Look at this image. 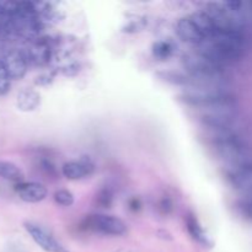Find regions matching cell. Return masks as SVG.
Instances as JSON below:
<instances>
[{"label":"cell","mask_w":252,"mask_h":252,"mask_svg":"<svg viewBox=\"0 0 252 252\" xmlns=\"http://www.w3.org/2000/svg\"><path fill=\"white\" fill-rule=\"evenodd\" d=\"M181 101L192 107L203 110H233L235 106V97L228 90H206L189 91L180 96Z\"/></svg>","instance_id":"cell-1"},{"label":"cell","mask_w":252,"mask_h":252,"mask_svg":"<svg viewBox=\"0 0 252 252\" xmlns=\"http://www.w3.org/2000/svg\"><path fill=\"white\" fill-rule=\"evenodd\" d=\"M241 208L246 217L252 219V187L244 192V198L241 199Z\"/></svg>","instance_id":"cell-16"},{"label":"cell","mask_w":252,"mask_h":252,"mask_svg":"<svg viewBox=\"0 0 252 252\" xmlns=\"http://www.w3.org/2000/svg\"><path fill=\"white\" fill-rule=\"evenodd\" d=\"M94 164L88 158H83L80 160L68 161L63 165V175L68 180H80L88 176L93 172Z\"/></svg>","instance_id":"cell-8"},{"label":"cell","mask_w":252,"mask_h":252,"mask_svg":"<svg viewBox=\"0 0 252 252\" xmlns=\"http://www.w3.org/2000/svg\"><path fill=\"white\" fill-rule=\"evenodd\" d=\"M10 76L7 75L6 70H5L2 62H0V95H4L9 91L10 89Z\"/></svg>","instance_id":"cell-17"},{"label":"cell","mask_w":252,"mask_h":252,"mask_svg":"<svg viewBox=\"0 0 252 252\" xmlns=\"http://www.w3.org/2000/svg\"><path fill=\"white\" fill-rule=\"evenodd\" d=\"M30 58L37 64H44L49 59V48L47 44L38 42L30 51Z\"/></svg>","instance_id":"cell-13"},{"label":"cell","mask_w":252,"mask_h":252,"mask_svg":"<svg viewBox=\"0 0 252 252\" xmlns=\"http://www.w3.org/2000/svg\"><path fill=\"white\" fill-rule=\"evenodd\" d=\"M4 252H22V251H21V249L17 248L16 245H10V246H7L6 250H5Z\"/></svg>","instance_id":"cell-18"},{"label":"cell","mask_w":252,"mask_h":252,"mask_svg":"<svg viewBox=\"0 0 252 252\" xmlns=\"http://www.w3.org/2000/svg\"><path fill=\"white\" fill-rule=\"evenodd\" d=\"M39 102H41L39 95L31 89H24L17 94L16 105L20 111H24V112L34 111L39 106Z\"/></svg>","instance_id":"cell-10"},{"label":"cell","mask_w":252,"mask_h":252,"mask_svg":"<svg viewBox=\"0 0 252 252\" xmlns=\"http://www.w3.org/2000/svg\"><path fill=\"white\" fill-rule=\"evenodd\" d=\"M2 65L11 80H19L24 78L27 71V58L21 51L12 49L5 54Z\"/></svg>","instance_id":"cell-5"},{"label":"cell","mask_w":252,"mask_h":252,"mask_svg":"<svg viewBox=\"0 0 252 252\" xmlns=\"http://www.w3.org/2000/svg\"><path fill=\"white\" fill-rule=\"evenodd\" d=\"M89 224L93 229L106 234V235L121 236L127 233V225L122 219L107 214H95L89 219Z\"/></svg>","instance_id":"cell-4"},{"label":"cell","mask_w":252,"mask_h":252,"mask_svg":"<svg viewBox=\"0 0 252 252\" xmlns=\"http://www.w3.org/2000/svg\"><path fill=\"white\" fill-rule=\"evenodd\" d=\"M0 177H2V179L5 180H9V181L20 184V182H22V180H24L25 175L17 165L12 164V162L1 161V160H0Z\"/></svg>","instance_id":"cell-12"},{"label":"cell","mask_w":252,"mask_h":252,"mask_svg":"<svg viewBox=\"0 0 252 252\" xmlns=\"http://www.w3.org/2000/svg\"><path fill=\"white\" fill-rule=\"evenodd\" d=\"M186 224L187 229H189V233L191 234V236L197 241V243L203 245L204 248H212V246H213L212 239L209 238V235L206 233L203 226L201 225L198 219H197L193 214H189V216H187Z\"/></svg>","instance_id":"cell-9"},{"label":"cell","mask_w":252,"mask_h":252,"mask_svg":"<svg viewBox=\"0 0 252 252\" xmlns=\"http://www.w3.org/2000/svg\"><path fill=\"white\" fill-rule=\"evenodd\" d=\"M54 201L63 207H70L74 203V196L68 189H59L54 193Z\"/></svg>","instance_id":"cell-14"},{"label":"cell","mask_w":252,"mask_h":252,"mask_svg":"<svg viewBox=\"0 0 252 252\" xmlns=\"http://www.w3.org/2000/svg\"><path fill=\"white\" fill-rule=\"evenodd\" d=\"M20 199L27 203H38L47 197V189L38 182H20L15 187Z\"/></svg>","instance_id":"cell-6"},{"label":"cell","mask_w":252,"mask_h":252,"mask_svg":"<svg viewBox=\"0 0 252 252\" xmlns=\"http://www.w3.org/2000/svg\"><path fill=\"white\" fill-rule=\"evenodd\" d=\"M189 19L196 24V26L198 27V30L202 32V34H203L206 39L211 38V37L216 33V24H214L213 19H212L211 15L207 11L194 12V14H192L191 16H189Z\"/></svg>","instance_id":"cell-11"},{"label":"cell","mask_w":252,"mask_h":252,"mask_svg":"<svg viewBox=\"0 0 252 252\" xmlns=\"http://www.w3.org/2000/svg\"><path fill=\"white\" fill-rule=\"evenodd\" d=\"M176 33L185 42L192 44H201L206 41L202 32L189 17H184L176 24Z\"/></svg>","instance_id":"cell-7"},{"label":"cell","mask_w":252,"mask_h":252,"mask_svg":"<svg viewBox=\"0 0 252 252\" xmlns=\"http://www.w3.org/2000/svg\"><path fill=\"white\" fill-rule=\"evenodd\" d=\"M24 228L42 250L46 252H69L46 228L39 224L33 221H25Z\"/></svg>","instance_id":"cell-3"},{"label":"cell","mask_w":252,"mask_h":252,"mask_svg":"<svg viewBox=\"0 0 252 252\" xmlns=\"http://www.w3.org/2000/svg\"><path fill=\"white\" fill-rule=\"evenodd\" d=\"M225 179L236 189L245 192L252 187V152L225 164Z\"/></svg>","instance_id":"cell-2"},{"label":"cell","mask_w":252,"mask_h":252,"mask_svg":"<svg viewBox=\"0 0 252 252\" xmlns=\"http://www.w3.org/2000/svg\"><path fill=\"white\" fill-rule=\"evenodd\" d=\"M153 51H154V56L157 58L164 61V59L170 57V54L172 52V47L169 42H158V43L154 44V49Z\"/></svg>","instance_id":"cell-15"}]
</instances>
